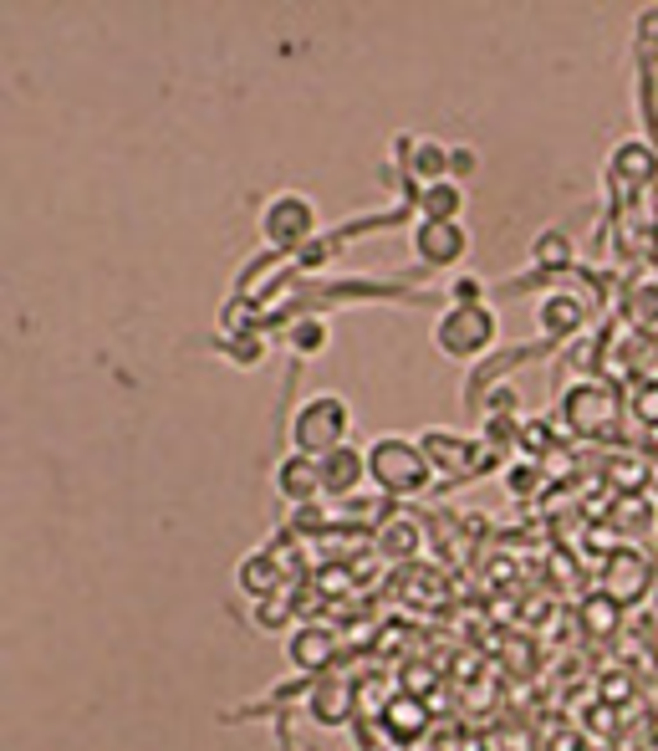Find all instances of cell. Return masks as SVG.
<instances>
[{"label":"cell","mask_w":658,"mask_h":751,"mask_svg":"<svg viewBox=\"0 0 658 751\" xmlns=\"http://www.w3.org/2000/svg\"><path fill=\"white\" fill-rule=\"evenodd\" d=\"M434 348L450 363H485L500 348L496 307H485V302H475V307H444L434 323Z\"/></svg>","instance_id":"obj_1"},{"label":"cell","mask_w":658,"mask_h":751,"mask_svg":"<svg viewBox=\"0 0 658 751\" xmlns=\"http://www.w3.org/2000/svg\"><path fill=\"white\" fill-rule=\"evenodd\" d=\"M276 496L286 506H311L322 496V471H317V456H302V450H286L276 460Z\"/></svg>","instance_id":"obj_10"},{"label":"cell","mask_w":658,"mask_h":751,"mask_svg":"<svg viewBox=\"0 0 658 751\" xmlns=\"http://www.w3.org/2000/svg\"><path fill=\"white\" fill-rule=\"evenodd\" d=\"M261 236H265V246L271 250L296 256L302 246L317 240V205H311L307 194H296V190L271 194V200L261 205Z\"/></svg>","instance_id":"obj_4"},{"label":"cell","mask_w":658,"mask_h":751,"mask_svg":"<svg viewBox=\"0 0 658 751\" xmlns=\"http://www.w3.org/2000/svg\"><path fill=\"white\" fill-rule=\"evenodd\" d=\"M475 169H480V154H475V148H469V144L450 148V179H460V184H465V179H475Z\"/></svg>","instance_id":"obj_30"},{"label":"cell","mask_w":658,"mask_h":751,"mask_svg":"<svg viewBox=\"0 0 658 751\" xmlns=\"http://www.w3.org/2000/svg\"><path fill=\"white\" fill-rule=\"evenodd\" d=\"M256 624H261V629H296V604H292V593L281 589L276 598L256 604Z\"/></svg>","instance_id":"obj_24"},{"label":"cell","mask_w":658,"mask_h":751,"mask_svg":"<svg viewBox=\"0 0 658 751\" xmlns=\"http://www.w3.org/2000/svg\"><path fill=\"white\" fill-rule=\"evenodd\" d=\"M307 710L317 726H348L352 710H358V685L337 675H317V685L307 695Z\"/></svg>","instance_id":"obj_14"},{"label":"cell","mask_w":658,"mask_h":751,"mask_svg":"<svg viewBox=\"0 0 658 751\" xmlns=\"http://www.w3.org/2000/svg\"><path fill=\"white\" fill-rule=\"evenodd\" d=\"M582 619L592 624V629H598V634H608V629H613L617 619H623V604H613V598H608V593H598V598H592V604L582 608Z\"/></svg>","instance_id":"obj_27"},{"label":"cell","mask_w":658,"mask_h":751,"mask_svg":"<svg viewBox=\"0 0 658 751\" xmlns=\"http://www.w3.org/2000/svg\"><path fill=\"white\" fill-rule=\"evenodd\" d=\"M654 221H658V184H654Z\"/></svg>","instance_id":"obj_33"},{"label":"cell","mask_w":658,"mask_h":751,"mask_svg":"<svg viewBox=\"0 0 658 751\" xmlns=\"http://www.w3.org/2000/svg\"><path fill=\"white\" fill-rule=\"evenodd\" d=\"M623 317H628L633 327H658V281L654 277H638L628 287V296H623Z\"/></svg>","instance_id":"obj_22"},{"label":"cell","mask_w":658,"mask_h":751,"mask_svg":"<svg viewBox=\"0 0 658 751\" xmlns=\"http://www.w3.org/2000/svg\"><path fill=\"white\" fill-rule=\"evenodd\" d=\"M235 583H240V593H246L250 604H265V598H276V593L286 589V568H281L276 552H250V558L240 562Z\"/></svg>","instance_id":"obj_16"},{"label":"cell","mask_w":658,"mask_h":751,"mask_svg":"<svg viewBox=\"0 0 658 751\" xmlns=\"http://www.w3.org/2000/svg\"><path fill=\"white\" fill-rule=\"evenodd\" d=\"M409 250L419 266L444 271V266H460L469 256V231L465 221H419L409 231Z\"/></svg>","instance_id":"obj_6"},{"label":"cell","mask_w":658,"mask_h":751,"mask_svg":"<svg viewBox=\"0 0 658 751\" xmlns=\"http://www.w3.org/2000/svg\"><path fill=\"white\" fill-rule=\"evenodd\" d=\"M419 450L429 456L434 475H475L469 466H485V450L475 435H450V429H424Z\"/></svg>","instance_id":"obj_8"},{"label":"cell","mask_w":658,"mask_h":751,"mask_svg":"<svg viewBox=\"0 0 658 751\" xmlns=\"http://www.w3.org/2000/svg\"><path fill=\"white\" fill-rule=\"evenodd\" d=\"M398 169L413 179V190H419V179L434 184V179H450V148L439 144V138H413V133H398Z\"/></svg>","instance_id":"obj_9"},{"label":"cell","mask_w":658,"mask_h":751,"mask_svg":"<svg viewBox=\"0 0 658 751\" xmlns=\"http://www.w3.org/2000/svg\"><path fill=\"white\" fill-rule=\"evenodd\" d=\"M450 302H454V307H475V302H485V281L469 277V271H465V277H454L450 281Z\"/></svg>","instance_id":"obj_28"},{"label":"cell","mask_w":658,"mask_h":751,"mask_svg":"<svg viewBox=\"0 0 658 751\" xmlns=\"http://www.w3.org/2000/svg\"><path fill=\"white\" fill-rule=\"evenodd\" d=\"M485 410H490V414H511V419H515V410H521V394H515L511 383H496V389H485Z\"/></svg>","instance_id":"obj_29"},{"label":"cell","mask_w":658,"mask_h":751,"mask_svg":"<svg viewBox=\"0 0 658 751\" xmlns=\"http://www.w3.org/2000/svg\"><path fill=\"white\" fill-rule=\"evenodd\" d=\"M352 435V404L342 394H311L292 414V450L302 456H327Z\"/></svg>","instance_id":"obj_3"},{"label":"cell","mask_w":658,"mask_h":751,"mask_svg":"<svg viewBox=\"0 0 658 751\" xmlns=\"http://www.w3.org/2000/svg\"><path fill=\"white\" fill-rule=\"evenodd\" d=\"M378 721H383V731H388L398 747H409V741L424 737L429 710H424V700H419V695H394V700L378 710Z\"/></svg>","instance_id":"obj_18"},{"label":"cell","mask_w":658,"mask_h":751,"mask_svg":"<svg viewBox=\"0 0 658 751\" xmlns=\"http://www.w3.org/2000/svg\"><path fill=\"white\" fill-rule=\"evenodd\" d=\"M465 205H469V194L460 179H434V184H419V190H413L419 221H460Z\"/></svg>","instance_id":"obj_17"},{"label":"cell","mask_w":658,"mask_h":751,"mask_svg":"<svg viewBox=\"0 0 658 751\" xmlns=\"http://www.w3.org/2000/svg\"><path fill=\"white\" fill-rule=\"evenodd\" d=\"M561 419H567L577 435H613L617 419H623V399L602 379H577L567 394H561Z\"/></svg>","instance_id":"obj_5"},{"label":"cell","mask_w":658,"mask_h":751,"mask_svg":"<svg viewBox=\"0 0 658 751\" xmlns=\"http://www.w3.org/2000/svg\"><path fill=\"white\" fill-rule=\"evenodd\" d=\"M286 660H292V670H302V675H317V670H327V664L337 660V634L322 629V624H296V629L286 634Z\"/></svg>","instance_id":"obj_12"},{"label":"cell","mask_w":658,"mask_h":751,"mask_svg":"<svg viewBox=\"0 0 658 751\" xmlns=\"http://www.w3.org/2000/svg\"><path fill=\"white\" fill-rule=\"evenodd\" d=\"M638 52H658V5L638 11Z\"/></svg>","instance_id":"obj_31"},{"label":"cell","mask_w":658,"mask_h":751,"mask_svg":"<svg viewBox=\"0 0 658 751\" xmlns=\"http://www.w3.org/2000/svg\"><path fill=\"white\" fill-rule=\"evenodd\" d=\"M571 256H577V250H571V236L567 231H542V236H531V266H536V271H567L571 266Z\"/></svg>","instance_id":"obj_19"},{"label":"cell","mask_w":658,"mask_h":751,"mask_svg":"<svg viewBox=\"0 0 658 751\" xmlns=\"http://www.w3.org/2000/svg\"><path fill=\"white\" fill-rule=\"evenodd\" d=\"M219 354L230 358L235 369H261L271 348H265L261 327H246V333H225V338H219Z\"/></svg>","instance_id":"obj_20"},{"label":"cell","mask_w":658,"mask_h":751,"mask_svg":"<svg viewBox=\"0 0 658 751\" xmlns=\"http://www.w3.org/2000/svg\"><path fill=\"white\" fill-rule=\"evenodd\" d=\"M521 445H526L531 456H546V450L556 445V435L552 429H536V425H521Z\"/></svg>","instance_id":"obj_32"},{"label":"cell","mask_w":658,"mask_h":751,"mask_svg":"<svg viewBox=\"0 0 658 751\" xmlns=\"http://www.w3.org/2000/svg\"><path fill=\"white\" fill-rule=\"evenodd\" d=\"M378 552L383 558H394V562L413 558V552H419V527L404 522V516H398V522H383L378 527Z\"/></svg>","instance_id":"obj_23"},{"label":"cell","mask_w":658,"mask_h":751,"mask_svg":"<svg viewBox=\"0 0 658 751\" xmlns=\"http://www.w3.org/2000/svg\"><path fill=\"white\" fill-rule=\"evenodd\" d=\"M500 486L511 491V496H531V491H542V466L536 460H511L500 471Z\"/></svg>","instance_id":"obj_25"},{"label":"cell","mask_w":658,"mask_h":751,"mask_svg":"<svg viewBox=\"0 0 658 751\" xmlns=\"http://www.w3.org/2000/svg\"><path fill=\"white\" fill-rule=\"evenodd\" d=\"M648 562L633 552V547H623V552H613L608 558V568H602V593L613 598V604H633V598H644L648 593Z\"/></svg>","instance_id":"obj_15"},{"label":"cell","mask_w":658,"mask_h":751,"mask_svg":"<svg viewBox=\"0 0 658 751\" xmlns=\"http://www.w3.org/2000/svg\"><path fill=\"white\" fill-rule=\"evenodd\" d=\"M608 184L623 194H644L658 184V144L654 138H623L608 154Z\"/></svg>","instance_id":"obj_7"},{"label":"cell","mask_w":658,"mask_h":751,"mask_svg":"<svg viewBox=\"0 0 658 751\" xmlns=\"http://www.w3.org/2000/svg\"><path fill=\"white\" fill-rule=\"evenodd\" d=\"M317 471H322V496L348 501L352 491L367 481V450H358V445H337V450L317 456Z\"/></svg>","instance_id":"obj_11"},{"label":"cell","mask_w":658,"mask_h":751,"mask_svg":"<svg viewBox=\"0 0 658 751\" xmlns=\"http://www.w3.org/2000/svg\"><path fill=\"white\" fill-rule=\"evenodd\" d=\"M592 307H587V296L577 292H546L536 296V327H542L546 338H571V333H582Z\"/></svg>","instance_id":"obj_13"},{"label":"cell","mask_w":658,"mask_h":751,"mask_svg":"<svg viewBox=\"0 0 658 751\" xmlns=\"http://www.w3.org/2000/svg\"><path fill=\"white\" fill-rule=\"evenodd\" d=\"M628 410H633V419H638V425L658 429V383L654 379H644L638 389H633V394H628Z\"/></svg>","instance_id":"obj_26"},{"label":"cell","mask_w":658,"mask_h":751,"mask_svg":"<svg viewBox=\"0 0 658 751\" xmlns=\"http://www.w3.org/2000/svg\"><path fill=\"white\" fill-rule=\"evenodd\" d=\"M327 343H332L327 317H296V323L286 327V348H292V358H317Z\"/></svg>","instance_id":"obj_21"},{"label":"cell","mask_w":658,"mask_h":751,"mask_svg":"<svg viewBox=\"0 0 658 751\" xmlns=\"http://www.w3.org/2000/svg\"><path fill=\"white\" fill-rule=\"evenodd\" d=\"M367 481L383 491V496H419L434 481V466L419 450V440H404V435H378L367 445Z\"/></svg>","instance_id":"obj_2"}]
</instances>
